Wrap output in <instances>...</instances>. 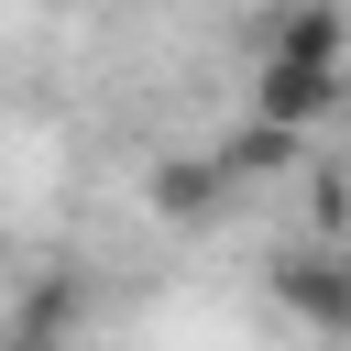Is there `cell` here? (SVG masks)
<instances>
[{"label": "cell", "mask_w": 351, "mask_h": 351, "mask_svg": "<svg viewBox=\"0 0 351 351\" xmlns=\"http://www.w3.org/2000/svg\"><path fill=\"white\" fill-rule=\"evenodd\" d=\"M77 329H88V285L44 274V285H22V307H11V340H0V351H66Z\"/></svg>", "instance_id": "277c9868"}, {"label": "cell", "mask_w": 351, "mask_h": 351, "mask_svg": "<svg viewBox=\"0 0 351 351\" xmlns=\"http://www.w3.org/2000/svg\"><path fill=\"white\" fill-rule=\"evenodd\" d=\"M219 197H230V165H219V154H165V165L143 176V208H154V219H208Z\"/></svg>", "instance_id": "3957f363"}, {"label": "cell", "mask_w": 351, "mask_h": 351, "mask_svg": "<svg viewBox=\"0 0 351 351\" xmlns=\"http://www.w3.org/2000/svg\"><path fill=\"white\" fill-rule=\"evenodd\" d=\"M252 55H340V66H351V11H340V0H285V11L252 33Z\"/></svg>", "instance_id": "5b68a950"}, {"label": "cell", "mask_w": 351, "mask_h": 351, "mask_svg": "<svg viewBox=\"0 0 351 351\" xmlns=\"http://www.w3.org/2000/svg\"><path fill=\"white\" fill-rule=\"evenodd\" d=\"M307 219H318V241L351 230V165H307Z\"/></svg>", "instance_id": "52a82bcc"}, {"label": "cell", "mask_w": 351, "mask_h": 351, "mask_svg": "<svg viewBox=\"0 0 351 351\" xmlns=\"http://www.w3.org/2000/svg\"><path fill=\"white\" fill-rule=\"evenodd\" d=\"M263 296H274L307 340H351V263H340V241L274 252V263H263Z\"/></svg>", "instance_id": "6da1fadb"}, {"label": "cell", "mask_w": 351, "mask_h": 351, "mask_svg": "<svg viewBox=\"0 0 351 351\" xmlns=\"http://www.w3.org/2000/svg\"><path fill=\"white\" fill-rule=\"evenodd\" d=\"M340 263H351V230H340Z\"/></svg>", "instance_id": "ba28073f"}, {"label": "cell", "mask_w": 351, "mask_h": 351, "mask_svg": "<svg viewBox=\"0 0 351 351\" xmlns=\"http://www.w3.org/2000/svg\"><path fill=\"white\" fill-rule=\"evenodd\" d=\"M296 154H307V132H285V121H263V110H252V121H241V132L219 143V165H230V186H252V176H285Z\"/></svg>", "instance_id": "8992f818"}, {"label": "cell", "mask_w": 351, "mask_h": 351, "mask_svg": "<svg viewBox=\"0 0 351 351\" xmlns=\"http://www.w3.org/2000/svg\"><path fill=\"white\" fill-rule=\"evenodd\" d=\"M252 110L285 132H318L351 110V66L340 55H252Z\"/></svg>", "instance_id": "7a4b0ae2"}]
</instances>
